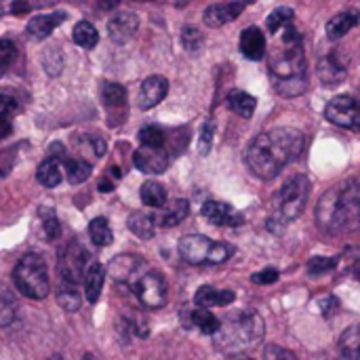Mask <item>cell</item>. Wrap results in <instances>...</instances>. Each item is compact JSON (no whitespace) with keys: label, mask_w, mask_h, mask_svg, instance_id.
Wrapping results in <instances>:
<instances>
[{"label":"cell","mask_w":360,"mask_h":360,"mask_svg":"<svg viewBox=\"0 0 360 360\" xmlns=\"http://www.w3.org/2000/svg\"><path fill=\"white\" fill-rule=\"evenodd\" d=\"M101 99H103L108 110L122 108L127 103V89L122 84H116V82H105L101 89Z\"/></svg>","instance_id":"cell-34"},{"label":"cell","mask_w":360,"mask_h":360,"mask_svg":"<svg viewBox=\"0 0 360 360\" xmlns=\"http://www.w3.org/2000/svg\"><path fill=\"white\" fill-rule=\"evenodd\" d=\"M232 360H251V359H232Z\"/></svg>","instance_id":"cell-53"},{"label":"cell","mask_w":360,"mask_h":360,"mask_svg":"<svg viewBox=\"0 0 360 360\" xmlns=\"http://www.w3.org/2000/svg\"><path fill=\"white\" fill-rule=\"evenodd\" d=\"M141 202L152 209H162L167 205V190L158 181H146L141 186Z\"/></svg>","instance_id":"cell-27"},{"label":"cell","mask_w":360,"mask_h":360,"mask_svg":"<svg viewBox=\"0 0 360 360\" xmlns=\"http://www.w3.org/2000/svg\"><path fill=\"white\" fill-rule=\"evenodd\" d=\"M319 224L325 230L344 234L360 228V181L350 179L331 192H327L319 202Z\"/></svg>","instance_id":"cell-2"},{"label":"cell","mask_w":360,"mask_h":360,"mask_svg":"<svg viewBox=\"0 0 360 360\" xmlns=\"http://www.w3.org/2000/svg\"><path fill=\"white\" fill-rule=\"evenodd\" d=\"M13 278H15L17 291L30 300H44L51 291L46 262L38 253L23 255L15 266Z\"/></svg>","instance_id":"cell-5"},{"label":"cell","mask_w":360,"mask_h":360,"mask_svg":"<svg viewBox=\"0 0 360 360\" xmlns=\"http://www.w3.org/2000/svg\"><path fill=\"white\" fill-rule=\"evenodd\" d=\"M15 321V304L8 291L0 285V325H11Z\"/></svg>","instance_id":"cell-38"},{"label":"cell","mask_w":360,"mask_h":360,"mask_svg":"<svg viewBox=\"0 0 360 360\" xmlns=\"http://www.w3.org/2000/svg\"><path fill=\"white\" fill-rule=\"evenodd\" d=\"M240 53L247 59H262L266 55V36L259 27H247L240 34Z\"/></svg>","instance_id":"cell-16"},{"label":"cell","mask_w":360,"mask_h":360,"mask_svg":"<svg viewBox=\"0 0 360 360\" xmlns=\"http://www.w3.org/2000/svg\"><path fill=\"white\" fill-rule=\"evenodd\" d=\"M215 338V346L221 352H245L257 346L264 338V319L253 310H243L230 314L224 323H219Z\"/></svg>","instance_id":"cell-3"},{"label":"cell","mask_w":360,"mask_h":360,"mask_svg":"<svg viewBox=\"0 0 360 360\" xmlns=\"http://www.w3.org/2000/svg\"><path fill=\"white\" fill-rule=\"evenodd\" d=\"M112 190H114L112 181H101L99 184V192H112Z\"/></svg>","instance_id":"cell-50"},{"label":"cell","mask_w":360,"mask_h":360,"mask_svg":"<svg viewBox=\"0 0 360 360\" xmlns=\"http://www.w3.org/2000/svg\"><path fill=\"white\" fill-rule=\"evenodd\" d=\"M103 281H105V270L101 268V264H89L86 266V272H84V297L95 304L99 297H101V291H103Z\"/></svg>","instance_id":"cell-19"},{"label":"cell","mask_w":360,"mask_h":360,"mask_svg":"<svg viewBox=\"0 0 360 360\" xmlns=\"http://www.w3.org/2000/svg\"><path fill=\"white\" fill-rule=\"evenodd\" d=\"M17 112V101L8 95H0V116L8 118Z\"/></svg>","instance_id":"cell-45"},{"label":"cell","mask_w":360,"mask_h":360,"mask_svg":"<svg viewBox=\"0 0 360 360\" xmlns=\"http://www.w3.org/2000/svg\"><path fill=\"white\" fill-rule=\"evenodd\" d=\"M249 0H230V2H219V4H211L207 6L202 19L209 27H221L230 21H234L247 6Z\"/></svg>","instance_id":"cell-11"},{"label":"cell","mask_w":360,"mask_h":360,"mask_svg":"<svg viewBox=\"0 0 360 360\" xmlns=\"http://www.w3.org/2000/svg\"><path fill=\"white\" fill-rule=\"evenodd\" d=\"M293 17H295L293 8H289V6H278V8H274V11L268 15L266 27H268V32H272V34H281L287 25L293 23Z\"/></svg>","instance_id":"cell-32"},{"label":"cell","mask_w":360,"mask_h":360,"mask_svg":"<svg viewBox=\"0 0 360 360\" xmlns=\"http://www.w3.org/2000/svg\"><path fill=\"white\" fill-rule=\"evenodd\" d=\"M15 57H17V49H15V44L11 42V40H6V38H2L0 40V76L4 74V70L15 61Z\"/></svg>","instance_id":"cell-40"},{"label":"cell","mask_w":360,"mask_h":360,"mask_svg":"<svg viewBox=\"0 0 360 360\" xmlns=\"http://www.w3.org/2000/svg\"><path fill=\"white\" fill-rule=\"evenodd\" d=\"M316 72H319L321 82L327 84V86H338V84H342V82L346 80V68H344V63L338 61L335 55L323 57V59L319 61Z\"/></svg>","instance_id":"cell-17"},{"label":"cell","mask_w":360,"mask_h":360,"mask_svg":"<svg viewBox=\"0 0 360 360\" xmlns=\"http://www.w3.org/2000/svg\"><path fill=\"white\" fill-rule=\"evenodd\" d=\"M133 162H135V167L139 171L158 175V173H162L169 167V156H167L165 148H158V150H154V148H139L133 154Z\"/></svg>","instance_id":"cell-15"},{"label":"cell","mask_w":360,"mask_h":360,"mask_svg":"<svg viewBox=\"0 0 360 360\" xmlns=\"http://www.w3.org/2000/svg\"><path fill=\"white\" fill-rule=\"evenodd\" d=\"M141 2H146V0H141Z\"/></svg>","instance_id":"cell-54"},{"label":"cell","mask_w":360,"mask_h":360,"mask_svg":"<svg viewBox=\"0 0 360 360\" xmlns=\"http://www.w3.org/2000/svg\"><path fill=\"white\" fill-rule=\"evenodd\" d=\"M36 179L44 186V188H55L61 184L63 175H61V169H59V162L55 158H49L44 162H40L38 171H36Z\"/></svg>","instance_id":"cell-30"},{"label":"cell","mask_w":360,"mask_h":360,"mask_svg":"<svg viewBox=\"0 0 360 360\" xmlns=\"http://www.w3.org/2000/svg\"><path fill=\"white\" fill-rule=\"evenodd\" d=\"M72 38H74V42H76L78 46H82V49H93V46H97V42H99V32L95 30L93 23H89V21H78V23L74 25V30H72Z\"/></svg>","instance_id":"cell-29"},{"label":"cell","mask_w":360,"mask_h":360,"mask_svg":"<svg viewBox=\"0 0 360 360\" xmlns=\"http://www.w3.org/2000/svg\"><path fill=\"white\" fill-rule=\"evenodd\" d=\"M137 27H139V17L135 13H131V11H122V13H118L116 17L110 19L108 34L116 44H124L135 36Z\"/></svg>","instance_id":"cell-12"},{"label":"cell","mask_w":360,"mask_h":360,"mask_svg":"<svg viewBox=\"0 0 360 360\" xmlns=\"http://www.w3.org/2000/svg\"><path fill=\"white\" fill-rule=\"evenodd\" d=\"M338 360H360V325H352L342 333Z\"/></svg>","instance_id":"cell-23"},{"label":"cell","mask_w":360,"mask_h":360,"mask_svg":"<svg viewBox=\"0 0 360 360\" xmlns=\"http://www.w3.org/2000/svg\"><path fill=\"white\" fill-rule=\"evenodd\" d=\"M169 93V80L162 78V76H150L143 80L141 89H139V108L141 110H150L154 105H158Z\"/></svg>","instance_id":"cell-14"},{"label":"cell","mask_w":360,"mask_h":360,"mask_svg":"<svg viewBox=\"0 0 360 360\" xmlns=\"http://www.w3.org/2000/svg\"><path fill=\"white\" fill-rule=\"evenodd\" d=\"M270 72L274 80H287L304 76L306 72V57L302 49V36L291 25L281 32V44L270 53Z\"/></svg>","instance_id":"cell-4"},{"label":"cell","mask_w":360,"mask_h":360,"mask_svg":"<svg viewBox=\"0 0 360 360\" xmlns=\"http://www.w3.org/2000/svg\"><path fill=\"white\" fill-rule=\"evenodd\" d=\"M139 141H141V148H165V133L154 127V124H148L139 131Z\"/></svg>","instance_id":"cell-36"},{"label":"cell","mask_w":360,"mask_h":360,"mask_svg":"<svg viewBox=\"0 0 360 360\" xmlns=\"http://www.w3.org/2000/svg\"><path fill=\"white\" fill-rule=\"evenodd\" d=\"M89 236H91L93 245H97V247H108V245H112V238H114L112 228L105 217H95L89 224Z\"/></svg>","instance_id":"cell-31"},{"label":"cell","mask_w":360,"mask_h":360,"mask_svg":"<svg viewBox=\"0 0 360 360\" xmlns=\"http://www.w3.org/2000/svg\"><path fill=\"white\" fill-rule=\"evenodd\" d=\"M274 89L285 95V97H295L302 95L306 91V76H297V78H287V80H276Z\"/></svg>","instance_id":"cell-37"},{"label":"cell","mask_w":360,"mask_h":360,"mask_svg":"<svg viewBox=\"0 0 360 360\" xmlns=\"http://www.w3.org/2000/svg\"><path fill=\"white\" fill-rule=\"evenodd\" d=\"M190 325L200 329L205 335H215L219 329V319L213 312H209L207 308H198V310L190 312Z\"/></svg>","instance_id":"cell-28"},{"label":"cell","mask_w":360,"mask_h":360,"mask_svg":"<svg viewBox=\"0 0 360 360\" xmlns=\"http://www.w3.org/2000/svg\"><path fill=\"white\" fill-rule=\"evenodd\" d=\"M57 302H59V306L65 312H78L80 310V304H82L76 287L72 283H65V281H61V287L57 291Z\"/></svg>","instance_id":"cell-33"},{"label":"cell","mask_w":360,"mask_h":360,"mask_svg":"<svg viewBox=\"0 0 360 360\" xmlns=\"http://www.w3.org/2000/svg\"><path fill=\"white\" fill-rule=\"evenodd\" d=\"M181 40H184V46H186L188 51H198L200 44H202V34H200L196 27L186 25L184 32H181Z\"/></svg>","instance_id":"cell-41"},{"label":"cell","mask_w":360,"mask_h":360,"mask_svg":"<svg viewBox=\"0 0 360 360\" xmlns=\"http://www.w3.org/2000/svg\"><path fill=\"white\" fill-rule=\"evenodd\" d=\"M202 217L207 221H211L213 226H240L245 221V217L240 213H236L230 205L219 202V200H209L202 205Z\"/></svg>","instance_id":"cell-13"},{"label":"cell","mask_w":360,"mask_h":360,"mask_svg":"<svg viewBox=\"0 0 360 360\" xmlns=\"http://www.w3.org/2000/svg\"><path fill=\"white\" fill-rule=\"evenodd\" d=\"M40 219H42V228H44L46 238H57L59 232H61L57 215H55L53 211H49V209H42V211H40Z\"/></svg>","instance_id":"cell-39"},{"label":"cell","mask_w":360,"mask_h":360,"mask_svg":"<svg viewBox=\"0 0 360 360\" xmlns=\"http://www.w3.org/2000/svg\"><path fill=\"white\" fill-rule=\"evenodd\" d=\"M49 360H63L61 356H53V359H49Z\"/></svg>","instance_id":"cell-52"},{"label":"cell","mask_w":360,"mask_h":360,"mask_svg":"<svg viewBox=\"0 0 360 360\" xmlns=\"http://www.w3.org/2000/svg\"><path fill=\"white\" fill-rule=\"evenodd\" d=\"M325 116L335 127L348 129V131H360V101L350 95H340L329 101Z\"/></svg>","instance_id":"cell-8"},{"label":"cell","mask_w":360,"mask_h":360,"mask_svg":"<svg viewBox=\"0 0 360 360\" xmlns=\"http://www.w3.org/2000/svg\"><path fill=\"white\" fill-rule=\"evenodd\" d=\"M266 360H297L289 350H283L278 346H272L268 352H266Z\"/></svg>","instance_id":"cell-46"},{"label":"cell","mask_w":360,"mask_h":360,"mask_svg":"<svg viewBox=\"0 0 360 360\" xmlns=\"http://www.w3.org/2000/svg\"><path fill=\"white\" fill-rule=\"evenodd\" d=\"M65 175L70 184H82L91 177V165L86 160H65Z\"/></svg>","instance_id":"cell-35"},{"label":"cell","mask_w":360,"mask_h":360,"mask_svg":"<svg viewBox=\"0 0 360 360\" xmlns=\"http://www.w3.org/2000/svg\"><path fill=\"white\" fill-rule=\"evenodd\" d=\"M13 133V124L8 122V118L0 116V139H6Z\"/></svg>","instance_id":"cell-48"},{"label":"cell","mask_w":360,"mask_h":360,"mask_svg":"<svg viewBox=\"0 0 360 360\" xmlns=\"http://www.w3.org/2000/svg\"><path fill=\"white\" fill-rule=\"evenodd\" d=\"M65 19L63 13H55V15H36L27 21V34L36 40L46 38L61 21Z\"/></svg>","instance_id":"cell-22"},{"label":"cell","mask_w":360,"mask_h":360,"mask_svg":"<svg viewBox=\"0 0 360 360\" xmlns=\"http://www.w3.org/2000/svg\"><path fill=\"white\" fill-rule=\"evenodd\" d=\"M179 255L192 266H202V264L217 266L234 255V247L228 243H215L200 234H190L179 240Z\"/></svg>","instance_id":"cell-7"},{"label":"cell","mask_w":360,"mask_h":360,"mask_svg":"<svg viewBox=\"0 0 360 360\" xmlns=\"http://www.w3.org/2000/svg\"><path fill=\"white\" fill-rule=\"evenodd\" d=\"M127 226H129V230H131L135 236H139L141 240H150V238L154 236V232H156V221H154V217L148 215V213H141V211L129 215Z\"/></svg>","instance_id":"cell-26"},{"label":"cell","mask_w":360,"mask_h":360,"mask_svg":"<svg viewBox=\"0 0 360 360\" xmlns=\"http://www.w3.org/2000/svg\"><path fill=\"white\" fill-rule=\"evenodd\" d=\"M359 23V11H342V13H338L335 17L329 19V23H327V36H329L331 40H338V38L346 36L350 30H354Z\"/></svg>","instance_id":"cell-20"},{"label":"cell","mask_w":360,"mask_h":360,"mask_svg":"<svg viewBox=\"0 0 360 360\" xmlns=\"http://www.w3.org/2000/svg\"><path fill=\"white\" fill-rule=\"evenodd\" d=\"M188 213H190L188 200H184V198L171 200L169 205L162 207V215H160L158 224H160L162 228H175V226H179V224L188 217Z\"/></svg>","instance_id":"cell-24"},{"label":"cell","mask_w":360,"mask_h":360,"mask_svg":"<svg viewBox=\"0 0 360 360\" xmlns=\"http://www.w3.org/2000/svg\"><path fill=\"white\" fill-rule=\"evenodd\" d=\"M211 146H213V124L205 122V127L200 131V154H209Z\"/></svg>","instance_id":"cell-43"},{"label":"cell","mask_w":360,"mask_h":360,"mask_svg":"<svg viewBox=\"0 0 360 360\" xmlns=\"http://www.w3.org/2000/svg\"><path fill=\"white\" fill-rule=\"evenodd\" d=\"M236 300V295L232 291H217L209 285L200 287L194 295V302L198 308H215V306H230Z\"/></svg>","instance_id":"cell-21"},{"label":"cell","mask_w":360,"mask_h":360,"mask_svg":"<svg viewBox=\"0 0 360 360\" xmlns=\"http://www.w3.org/2000/svg\"><path fill=\"white\" fill-rule=\"evenodd\" d=\"M255 105H257L255 97L249 95L247 91L234 89V91L228 93V108H230L234 114H238L240 118H251L253 112H255Z\"/></svg>","instance_id":"cell-25"},{"label":"cell","mask_w":360,"mask_h":360,"mask_svg":"<svg viewBox=\"0 0 360 360\" xmlns=\"http://www.w3.org/2000/svg\"><path fill=\"white\" fill-rule=\"evenodd\" d=\"M30 11H32L30 0H15L13 6H11V13H13V15H27Z\"/></svg>","instance_id":"cell-47"},{"label":"cell","mask_w":360,"mask_h":360,"mask_svg":"<svg viewBox=\"0 0 360 360\" xmlns=\"http://www.w3.org/2000/svg\"><path fill=\"white\" fill-rule=\"evenodd\" d=\"M335 264H338L335 257H312L310 264H308V270H310L312 274H323V272L333 270Z\"/></svg>","instance_id":"cell-42"},{"label":"cell","mask_w":360,"mask_h":360,"mask_svg":"<svg viewBox=\"0 0 360 360\" xmlns=\"http://www.w3.org/2000/svg\"><path fill=\"white\" fill-rule=\"evenodd\" d=\"M141 266H143V264H141L139 257H135V255H120V257H114V259L110 262L108 272L112 274V278H114L116 283H127V281H131V278L135 276V272H137Z\"/></svg>","instance_id":"cell-18"},{"label":"cell","mask_w":360,"mask_h":360,"mask_svg":"<svg viewBox=\"0 0 360 360\" xmlns=\"http://www.w3.org/2000/svg\"><path fill=\"white\" fill-rule=\"evenodd\" d=\"M86 253L74 243V245H70L65 251H63V255H61V262H59V272H61V281H65V283H72V285H76V283H80L82 278H84V272H86Z\"/></svg>","instance_id":"cell-10"},{"label":"cell","mask_w":360,"mask_h":360,"mask_svg":"<svg viewBox=\"0 0 360 360\" xmlns=\"http://www.w3.org/2000/svg\"><path fill=\"white\" fill-rule=\"evenodd\" d=\"M133 287H135V295L139 297V302L146 308L156 310L167 304V293H169L167 283L158 272H148V274L139 276V281Z\"/></svg>","instance_id":"cell-9"},{"label":"cell","mask_w":360,"mask_h":360,"mask_svg":"<svg viewBox=\"0 0 360 360\" xmlns=\"http://www.w3.org/2000/svg\"><path fill=\"white\" fill-rule=\"evenodd\" d=\"M120 4V0H99V6L103 8V11H112V8H116Z\"/></svg>","instance_id":"cell-49"},{"label":"cell","mask_w":360,"mask_h":360,"mask_svg":"<svg viewBox=\"0 0 360 360\" xmlns=\"http://www.w3.org/2000/svg\"><path fill=\"white\" fill-rule=\"evenodd\" d=\"M276 281H278V270H274V268H268V270L253 274V283H257V285H272Z\"/></svg>","instance_id":"cell-44"},{"label":"cell","mask_w":360,"mask_h":360,"mask_svg":"<svg viewBox=\"0 0 360 360\" xmlns=\"http://www.w3.org/2000/svg\"><path fill=\"white\" fill-rule=\"evenodd\" d=\"M304 150V135L297 129L281 127L257 135L247 150V165L259 179H274L281 169L300 156Z\"/></svg>","instance_id":"cell-1"},{"label":"cell","mask_w":360,"mask_h":360,"mask_svg":"<svg viewBox=\"0 0 360 360\" xmlns=\"http://www.w3.org/2000/svg\"><path fill=\"white\" fill-rule=\"evenodd\" d=\"M352 272H354V278L360 283V262L354 266V270H352Z\"/></svg>","instance_id":"cell-51"},{"label":"cell","mask_w":360,"mask_h":360,"mask_svg":"<svg viewBox=\"0 0 360 360\" xmlns=\"http://www.w3.org/2000/svg\"><path fill=\"white\" fill-rule=\"evenodd\" d=\"M308 196H310V181L306 175H295L289 181H285V186L278 190L274 198V217L270 224L278 221V226L283 228L287 221L297 219L306 209Z\"/></svg>","instance_id":"cell-6"}]
</instances>
